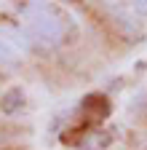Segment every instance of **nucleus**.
I'll list each match as a JSON object with an SVG mask.
<instances>
[{
	"mask_svg": "<svg viewBox=\"0 0 147 150\" xmlns=\"http://www.w3.org/2000/svg\"><path fill=\"white\" fill-rule=\"evenodd\" d=\"M22 105H24L22 88H8L3 97H0V107H3V112H19Z\"/></svg>",
	"mask_w": 147,
	"mask_h": 150,
	"instance_id": "nucleus-2",
	"label": "nucleus"
},
{
	"mask_svg": "<svg viewBox=\"0 0 147 150\" xmlns=\"http://www.w3.org/2000/svg\"><path fill=\"white\" fill-rule=\"evenodd\" d=\"M16 59H19V51H16V46L8 40V38H3V35H0V62L13 64Z\"/></svg>",
	"mask_w": 147,
	"mask_h": 150,
	"instance_id": "nucleus-3",
	"label": "nucleus"
},
{
	"mask_svg": "<svg viewBox=\"0 0 147 150\" xmlns=\"http://www.w3.org/2000/svg\"><path fill=\"white\" fill-rule=\"evenodd\" d=\"M107 142V137L102 134V131H91V134H86V142H80L83 150H94V147H102Z\"/></svg>",
	"mask_w": 147,
	"mask_h": 150,
	"instance_id": "nucleus-4",
	"label": "nucleus"
},
{
	"mask_svg": "<svg viewBox=\"0 0 147 150\" xmlns=\"http://www.w3.org/2000/svg\"><path fill=\"white\" fill-rule=\"evenodd\" d=\"M134 11H136L139 16H144V13H147V3H134Z\"/></svg>",
	"mask_w": 147,
	"mask_h": 150,
	"instance_id": "nucleus-5",
	"label": "nucleus"
},
{
	"mask_svg": "<svg viewBox=\"0 0 147 150\" xmlns=\"http://www.w3.org/2000/svg\"><path fill=\"white\" fill-rule=\"evenodd\" d=\"M107 110H110V102L102 97V94H91V97L83 99V112H86L88 118H94V121L104 118V115H107Z\"/></svg>",
	"mask_w": 147,
	"mask_h": 150,
	"instance_id": "nucleus-1",
	"label": "nucleus"
}]
</instances>
